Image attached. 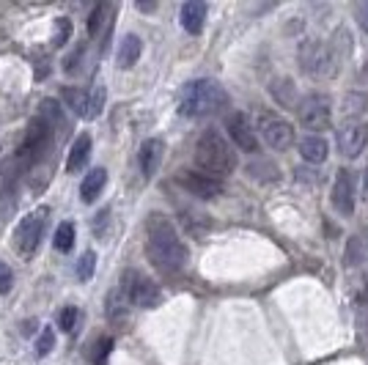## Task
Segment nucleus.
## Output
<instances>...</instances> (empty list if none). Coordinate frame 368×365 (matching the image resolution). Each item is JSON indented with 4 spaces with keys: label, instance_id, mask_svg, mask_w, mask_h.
<instances>
[{
    "label": "nucleus",
    "instance_id": "obj_1",
    "mask_svg": "<svg viewBox=\"0 0 368 365\" xmlns=\"http://www.w3.org/2000/svg\"><path fill=\"white\" fill-rule=\"evenodd\" d=\"M146 256L148 261L163 269V272H182L187 266V244L182 242L176 225L171 223L165 214H151L146 223Z\"/></svg>",
    "mask_w": 368,
    "mask_h": 365
},
{
    "label": "nucleus",
    "instance_id": "obj_2",
    "mask_svg": "<svg viewBox=\"0 0 368 365\" xmlns=\"http://www.w3.org/2000/svg\"><path fill=\"white\" fill-rule=\"evenodd\" d=\"M228 107V94L220 82L215 80H193L184 85L182 99H179V113L187 119H204L215 116Z\"/></svg>",
    "mask_w": 368,
    "mask_h": 365
},
{
    "label": "nucleus",
    "instance_id": "obj_3",
    "mask_svg": "<svg viewBox=\"0 0 368 365\" xmlns=\"http://www.w3.org/2000/svg\"><path fill=\"white\" fill-rule=\"evenodd\" d=\"M195 165L206 176H228L237 170V154L217 129H206L195 141Z\"/></svg>",
    "mask_w": 368,
    "mask_h": 365
},
{
    "label": "nucleus",
    "instance_id": "obj_4",
    "mask_svg": "<svg viewBox=\"0 0 368 365\" xmlns=\"http://www.w3.org/2000/svg\"><path fill=\"white\" fill-rule=\"evenodd\" d=\"M119 291L124 294L126 303L138 305V307H154V305H160V300H163L160 285L154 283L151 278L135 272V269L124 272V280H121V288H119Z\"/></svg>",
    "mask_w": 368,
    "mask_h": 365
},
{
    "label": "nucleus",
    "instance_id": "obj_5",
    "mask_svg": "<svg viewBox=\"0 0 368 365\" xmlns=\"http://www.w3.org/2000/svg\"><path fill=\"white\" fill-rule=\"evenodd\" d=\"M47 217H50V209L47 206H39L36 212L25 214L22 223L17 225V234H14V242H17V253L22 256H31L41 242V234H44V225H47Z\"/></svg>",
    "mask_w": 368,
    "mask_h": 365
},
{
    "label": "nucleus",
    "instance_id": "obj_6",
    "mask_svg": "<svg viewBox=\"0 0 368 365\" xmlns=\"http://www.w3.org/2000/svg\"><path fill=\"white\" fill-rule=\"evenodd\" d=\"M297 113H300L303 126H308L310 132H322L332 121V102L325 94H308L305 99L300 102Z\"/></svg>",
    "mask_w": 368,
    "mask_h": 365
},
{
    "label": "nucleus",
    "instance_id": "obj_7",
    "mask_svg": "<svg viewBox=\"0 0 368 365\" xmlns=\"http://www.w3.org/2000/svg\"><path fill=\"white\" fill-rule=\"evenodd\" d=\"M50 135H53V126L47 121H41L39 116L28 121V129H25V138H22L20 146V160L25 165H33L44 154V146L50 143Z\"/></svg>",
    "mask_w": 368,
    "mask_h": 365
},
{
    "label": "nucleus",
    "instance_id": "obj_8",
    "mask_svg": "<svg viewBox=\"0 0 368 365\" xmlns=\"http://www.w3.org/2000/svg\"><path fill=\"white\" fill-rule=\"evenodd\" d=\"M259 135H261L266 146L275 148V151H283V148H288V146L294 143V129H291V124L283 121V119L275 116V113H261V116H259Z\"/></svg>",
    "mask_w": 368,
    "mask_h": 365
},
{
    "label": "nucleus",
    "instance_id": "obj_9",
    "mask_svg": "<svg viewBox=\"0 0 368 365\" xmlns=\"http://www.w3.org/2000/svg\"><path fill=\"white\" fill-rule=\"evenodd\" d=\"M300 63H303L308 77H330L335 58L330 55V50L325 44H319V41H305V44L300 47Z\"/></svg>",
    "mask_w": 368,
    "mask_h": 365
},
{
    "label": "nucleus",
    "instance_id": "obj_10",
    "mask_svg": "<svg viewBox=\"0 0 368 365\" xmlns=\"http://www.w3.org/2000/svg\"><path fill=\"white\" fill-rule=\"evenodd\" d=\"M225 129H228V138L237 143L242 151L247 154H259V138H256V129L250 126V119L245 113H231L225 119Z\"/></svg>",
    "mask_w": 368,
    "mask_h": 365
},
{
    "label": "nucleus",
    "instance_id": "obj_11",
    "mask_svg": "<svg viewBox=\"0 0 368 365\" xmlns=\"http://www.w3.org/2000/svg\"><path fill=\"white\" fill-rule=\"evenodd\" d=\"M179 184H182L190 195H195V198H217L223 192L220 179L206 176L201 170H182L179 173Z\"/></svg>",
    "mask_w": 368,
    "mask_h": 365
},
{
    "label": "nucleus",
    "instance_id": "obj_12",
    "mask_svg": "<svg viewBox=\"0 0 368 365\" xmlns=\"http://www.w3.org/2000/svg\"><path fill=\"white\" fill-rule=\"evenodd\" d=\"M368 143V126L363 121H347L338 129V151L344 157H357Z\"/></svg>",
    "mask_w": 368,
    "mask_h": 365
},
{
    "label": "nucleus",
    "instance_id": "obj_13",
    "mask_svg": "<svg viewBox=\"0 0 368 365\" xmlns=\"http://www.w3.org/2000/svg\"><path fill=\"white\" fill-rule=\"evenodd\" d=\"M330 198H332V206L338 209V214L349 217L355 212V179H352L349 170H338Z\"/></svg>",
    "mask_w": 368,
    "mask_h": 365
},
{
    "label": "nucleus",
    "instance_id": "obj_14",
    "mask_svg": "<svg viewBox=\"0 0 368 365\" xmlns=\"http://www.w3.org/2000/svg\"><path fill=\"white\" fill-rule=\"evenodd\" d=\"M163 154H165V143L157 141V138H151V141H146L144 146H141L138 163H141V173H144L146 179H151V176L157 173V168L163 163Z\"/></svg>",
    "mask_w": 368,
    "mask_h": 365
},
{
    "label": "nucleus",
    "instance_id": "obj_15",
    "mask_svg": "<svg viewBox=\"0 0 368 365\" xmlns=\"http://www.w3.org/2000/svg\"><path fill=\"white\" fill-rule=\"evenodd\" d=\"M179 20H182V28L187 31V33L198 36V33L204 31V22H206V3H201V0H190V3H184Z\"/></svg>",
    "mask_w": 368,
    "mask_h": 365
},
{
    "label": "nucleus",
    "instance_id": "obj_16",
    "mask_svg": "<svg viewBox=\"0 0 368 365\" xmlns=\"http://www.w3.org/2000/svg\"><path fill=\"white\" fill-rule=\"evenodd\" d=\"M88 154H91V135H88V132H82L80 138L72 143V148H69V157H66V170H69V173H77V170H82V165L88 163Z\"/></svg>",
    "mask_w": 368,
    "mask_h": 365
},
{
    "label": "nucleus",
    "instance_id": "obj_17",
    "mask_svg": "<svg viewBox=\"0 0 368 365\" xmlns=\"http://www.w3.org/2000/svg\"><path fill=\"white\" fill-rule=\"evenodd\" d=\"M300 154H303V160L305 163H325L328 160V141L322 138V135H308V138H303V143H300Z\"/></svg>",
    "mask_w": 368,
    "mask_h": 365
},
{
    "label": "nucleus",
    "instance_id": "obj_18",
    "mask_svg": "<svg viewBox=\"0 0 368 365\" xmlns=\"http://www.w3.org/2000/svg\"><path fill=\"white\" fill-rule=\"evenodd\" d=\"M104 182H107V170L104 168H94L80 184V198L85 203H94L99 198V192L104 190Z\"/></svg>",
    "mask_w": 368,
    "mask_h": 365
},
{
    "label": "nucleus",
    "instance_id": "obj_19",
    "mask_svg": "<svg viewBox=\"0 0 368 365\" xmlns=\"http://www.w3.org/2000/svg\"><path fill=\"white\" fill-rule=\"evenodd\" d=\"M141 53H144V41L138 39L135 33L124 36V41L119 44V66L121 69H132L138 63V58H141Z\"/></svg>",
    "mask_w": 368,
    "mask_h": 365
},
{
    "label": "nucleus",
    "instance_id": "obj_20",
    "mask_svg": "<svg viewBox=\"0 0 368 365\" xmlns=\"http://www.w3.org/2000/svg\"><path fill=\"white\" fill-rule=\"evenodd\" d=\"M63 99H66V104H69L80 119H88V91L66 88V91H63Z\"/></svg>",
    "mask_w": 368,
    "mask_h": 365
},
{
    "label": "nucleus",
    "instance_id": "obj_21",
    "mask_svg": "<svg viewBox=\"0 0 368 365\" xmlns=\"http://www.w3.org/2000/svg\"><path fill=\"white\" fill-rule=\"evenodd\" d=\"M75 236H77V231H75V223H61L58 225V231H55V250H61V253H69L72 247H75Z\"/></svg>",
    "mask_w": 368,
    "mask_h": 365
},
{
    "label": "nucleus",
    "instance_id": "obj_22",
    "mask_svg": "<svg viewBox=\"0 0 368 365\" xmlns=\"http://www.w3.org/2000/svg\"><path fill=\"white\" fill-rule=\"evenodd\" d=\"M39 119L41 121H47L50 126H58L63 119V113H61V104L55 99H44L39 104Z\"/></svg>",
    "mask_w": 368,
    "mask_h": 365
},
{
    "label": "nucleus",
    "instance_id": "obj_23",
    "mask_svg": "<svg viewBox=\"0 0 368 365\" xmlns=\"http://www.w3.org/2000/svg\"><path fill=\"white\" fill-rule=\"evenodd\" d=\"M104 107V85L97 82L91 91H88V119H97Z\"/></svg>",
    "mask_w": 368,
    "mask_h": 365
},
{
    "label": "nucleus",
    "instance_id": "obj_24",
    "mask_svg": "<svg viewBox=\"0 0 368 365\" xmlns=\"http://www.w3.org/2000/svg\"><path fill=\"white\" fill-rule=\"evenodd\" d=\"M94 269H97V253L94 250H85L80 256V261H77V278H80L82 283L91 280L94 278Z\"/></svg>",
    "mask_w": 368,
    "mask_h": 365
},
{
    "label": "nucleus",
    "instance_id": "obj_25",
    "mask_svg": "<svg viewBox=\"0 0 368 365\" xmlns=\"http://www.w3.org/2000/svg\"><path fill=\"white\" fill-rule=\"evenodd\" d=\"M77 319H80V310L75 305H66L61 313H58V327L63 332H75L77 329Z\"/></svg>",
    "mask_w": 368,
    "mask_h": 365
},
{
    "label": "nucleus",
    "instance_id": "obj_26",
    "mask_svg": "<svg viewBox=\"0 0 368 365\" xmlns=\"http://www.w3.org/2000/svg\"><path fill=\"white\" fill-rule=\"evenodd\" d=\"M53 349H55V332H53L50 327H44L39 332V338H36V354H39V357H47Z\"/></svg>",
    "mask_w": 368,
    "mask_h": 365
},
{
    "label": "nucleus",
    "instance_id": "obj_27",
    "mask_svg": "<svg viewBox=\"0 0 368 365\" xmlns=\"http://www.w3.org/2000/svg\"><path fill=\"white\" fill-rule=\"evenodd\" d=\"M72 36V20L69 17H58L55 20V33H53V44L55 47H63Z\"/></svg>",
    "mask_w": 368,
    "mask_h": 365
},
{
    "label": "nucleus",
    "instance_id": "obj_28",
    "mask_svg": "<svg viewBox=\"0 0 368 365\" xmlns=\"http://www.w3.org/2000/svg\"><path fill=\"white\" fill-rule=\"evenodd\" d=\"M110 9L104 6V3H99L94 11H91V17H88V36H97L99 33V28H102V22H104V14H107Z\"/></svg>",
    "mask_w": 368,
    "mask_h": 365
},
{
    "label": "nucleus",
    "instance_id": "obj_29",
    "mask_svg": "<svg viewBox=\"0 0 368 365\" xmlns=\"http://www.w3.org/2000/svg\"><path fill=\"white\" fill-rule=\"evenodd\" d=\"M113 352V338H99L94 349V365H107V357Z\"/></svg>",
    "mask_w": 368,
    "mask_h": 365
},
{
    "label": "nucleus",
    "instance_id": "obj_30",
    "mask_svg": "<svg viewBox=\"0 0 368 365\" xmlns=\"http://www.w3.org/2000/svg\"><path fill=\"white\" fill-rule=\"evenodd\" d=\"M363 261V242H360V236H352L349 239V250H347V264H360Z\"/></svg>",
    "mask_w": 368,
    "mask_h": 365
},
{
    "label": "nucleus",
    "instance_id": "obj_31",
    "mask_svg": "<svg viewBox=\"0 0 368 365\" xmlns=\"http://www.w3.org/2000/svg\"><path fill=\"white\" fill-rule=\"evenodd\" d=\"M11 285H14V272H11V266L0 261V294H9Z\"/></svg>",
    "mask_w": 368,
    "mask_h": 365
},
{
    "label": "nucleus",
    "instance_id": "obj_32",
    "mask_svg": "<svg viewBox=\"0 0 368 365\" xmlns=\"http://www.w3.org/2000/svg\"><path fill=\"white\" fill-rule=\"evenodd\" d=\"M366 104H368L366 97H360V94H352V97H349V102H347V107H344V113H349V116H352V113H363V107H366Z\"/></svg>",
    "mask_w": 368,
    "mask_h": 365
},
{
    "label": "nucleus",
    "instance_id": "obj_33",
    "mask_svg": "<svg viewBox=\"0 0 368 365\" xmlns=\"http://www.w3.org/2000/svg\"><path fill=\"white\" fill-rule=\"evenodd\" d=\"M107 217H110V209H102V212L94 217V234H97V236H104V225H107Z\"/></svg>",
    "mask_w": 368,
    "mask_h": 365
},
{
    "label": "nucleus",
    "instance_id": "obj_34",
    "mask_svg": "<svg viewBox=\"0 0 368 365\" xmlns=\"http://www.w3.org/2000/svg\"><path fill=\"white\" fill-rule=\"evenodd\" d=\"M360 22H363V28L368 31V3L363 6V9H360Z\"/></svg>",
    "mask_w": 368,
    "mask_h": 365
},
{
    "label": "nucleus",
    "instance_id": "obj_35",
    "mask_svg": "<svg viewBox=\"0 0 368 365\" xmlns=\"http://www.w3.org/2000/svg\"><path fill=\"white\" fill-rule=\"evenodd\" d=\"M363 195H366L368 201V168H366V176H363Z\"/></svg>",
    "mask_w": 368,
    "mask_h": 365
},
{
    "label": "nucleus",
    "instance_id": "obj_36",
    "mask_svg": "<svg viewBox=\"0 0 368 365\" xmlns=\"http://www.w3.org/2000/svg\"><path fill=\"white\" fill-rule=\"evenodd\" d=\"M138 9H141V11H154V6H151V3H138Z\"/></svg>",
    "mask_w": 368,
    "mask_h": 365
}]
</instances>
